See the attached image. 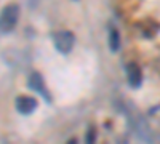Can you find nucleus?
Wrapping results in <instances>:
<instances>
[{
	"mask_svg": "<svg viewBox=\"0 0 160 144\" xmlns=\"http://www.w3.org/2000/svg\"><path fill=\"white\" fill-rule=\"evenodd\" d=\"M21 10L18 3H8L0 11V32L2 34H10L15 31L16 24L19 21Z\"/></svg>",
	"mask_w": 160,
	"mask_h": 144,
	"instance_id": "f257e3e1",
	"label": "nucleus"
},
{
	"mask_svg": "<svg viewBox=\"0 0 160 144\" xmlns=\"http://www.w3.org/2000/svg\"><path fill=\"white\" fill-rule=\"evenodd\" d=\"M53 43H55V48L61 55H69L74 50L75 37L71 31H58L53 34Z\"/></svg>",
	"mask_w": 160,
	"mask_h": 144,
	"instance_id": "f03ea898",
	"label": "nucleus"
},
{
	"mask_svg": "<svg viewBox=\"0 0 160 144\" xmlns=\"http://www.w3.org/2000/svg\"><path fill=\"white\" fill-rule=\"evenodd\" d=\"M29 87H31L34 91H37V93L42 96L47 102L51 101V96H50V93H48V88H47V85H45V82H43V77L40 75L38 72H34V74L29 77Z\"/></svg>",
	"mask_w": 160,
	"mask_h": 144,
	"instance_id": "7ed1b4c3",
	"label": "nucleus"
},
{
	"mask_svg": "<svg viewBox=\"0 0 160 144\" xmlns=\"http://www.w3.org/2000/svg\"><path fill=\"white\" fill-rule=\"evenodd\" d=\"M127 78H128V85L135 90L142 85V72L136 62L127 64Z\"/></svg>",
	"mask_w": 160,
	"mask_h": 144,
	"instance_id": "20e7f679",
	"label": "nucleus"
},
{
	"mask_svg": "<svg viewBox=\"0 0 160 144\" xmlns=\"http://www.w3.org/2000/svg\"><path fill=\"white\" fill-rule=\"evenodd\" d=\"M16 111L22 115H31L35 109H37V99L31 98V96H18L15 101Z\"/></svg>",
	"mask_w": 160,
	"mask_h": 144,
	"instance_id": "39448f33",
	"label": "nucleus"
},
{
	"mask_svg": "<svg viewBox=\"0 0 160 144\" xmlns=\"http://www.w3.org/2000/svg\"><path fill=\"white\" fill-rule=\"evenodd\" d=\"M109 48L112 53L120 50V34L115 27H111L109 29Z\"/></svg>",
	"mask_w": 160,
	"mask_h": 144,
	"instance_id": "423d86ee",
	"label": "nucleus"
}]
</instances>
